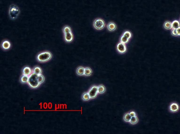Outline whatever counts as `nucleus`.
I'll use <instances>...</instances> for the list:
<instances>
[{
    "label": "nucleus",
    "mask_w": 180,
    "mask_h": 134,
    "mask_svg": "<svg viewBox=\"0 0 180 134\" xmlns=\"http://www.w3.org/2000/svg\"><path fill=\"white\" fill-rule=\"evenodd\" d=\"M38 75L34 73H32L29 76L27 83L31 88L36 89L38 88L41 85V83L38 81Z\"/></svg>",
    "instance_id": "obj_1"
},
{
    "label": "nucleus",
    "mask_w": 180,
    "mask_h": 134,
    "mask_svg": "<svg viewBox=\"0 0 180 134\" xmlns=\"http://www.w3.org/2000/svg\"><path fill=\"white\" fill-rule=\"evenodd\" d=\"M52 54L49 51H45L41 52L37 56V59L40 62H47L51 59Z\"/></svg>",
    "instance_id": "obj_2"
},
{
    "label": "nucleus",
    "mask_w": 180,
    "mask_h": 134,
    "mask_svg": "<svg viewBox=\"0 0 180 134\" xmlns=\"http://www.w3.org/2000/svg\"><path fill=\"white\" fill-rule=\"evenodd\" d=\"M20 13L19 8L15 4L11 5L9 8L8 14L9 17L11 20H15L18 17Z\"/></svg>",
    "instance_id": "obj_3"
},
{
    "label": "nucleus",
    "mask_w": 180,
    "mask_h": 134,
    "mask_svg": "<svg viewBox=\"0 0 180 134\" xmlns=\"http://www.w3.org/2000/svg\"><path fill=\"white\" fill-rule=\"evenodd\" d=\"M105 21L101 18H96L94 21V27L97 30L103 29L105 27Z\"/></svg>",
    "instance_id": "obj_4"
},
{
    "label": "nucleus",
    "mask_w": 180,
    "mask_h": 134,
    "mask_svg": "<svg viewBox=\"0 0 180 134\" xmlns=\"http://www.w3.org/2000/svg\"><path fill=\"white\" fill-rule=\"evenodd\" d=\"M88 93L90 95V99H93L95 98L98 93V86L96 85L92 86L89 89Z\"/></svg>",
    "instance_id": "obj_5"
},
{
    "label": "nucleus",
    "mask_w": 180,
    "mask_h": 134,
    "mask_svg": "<svg viewBox=\"0 0 180 134\" xmlns=\"http://www.w3.org/2000/svg\"><path fill=\"white\" fill-rule=\"evenodd\" d=\"M117 49L119 53L123 54L126 52L127 49L125 44L120 42L117 45Z\"/></svg>",
    "instance_id": "obj_6"
},
{
    "label": "nucleus",
    "mask_w": 180,
    "mask_h": 134,
    "mask_svg": "<svg viewBox=\"0 0 180 134\" xmlns=\"http://www.w3.org/2000/svg\"><path fill=\"white\" fill-rule=\"evenodd\" d=\"M73 34L72 32L64 34V40L67 43L71 42L73 40Z\"/></svg>",
    "instance_id": "obj_7"
},
{
    "label": "nucleus",
    "mask_w": 180,
    "mask_h": 134,
    "mask_svg": "<svg viewBox=\"0 0 180 134\" xmlns=\"http://www.w3.org/2000/svg\"><path fill=\"white\" fill-rule=\"evenodd\" d=\"M11 47V44L8 40L4 41L1 43V47L2 49L5 50L9 49Z\"/></svg>",
    "instance_id": "obj_8"
},
{
    "label": "nucleus",
    "mask_w": 180,
    "mask_h": 134,
    "mask_svg": "<svg viewBox=\"0 0 180 134\" xmlns=\"http://www.w3.org/2000/svg\"><path fill=\"white\" fill-rule=\"evenodd\" d=\"M108 30L110 32H113L117 29V25L113 22H110L107 25Z\"/></svg>",
    "instance_id": "obj_9"
},
{
    "label": "nucleus",
    "mask_w": 180,
    "mask_h": 134,
    "mask_svg": "<svg viewBox=\"0 0 180 134\" xmlns=\"http://www.w3.org/2000/svg\"><path fill=\"white\" fill-rule=\"evenodd\" d=\"M22 73L23 75L29 76L33 72L31 68L28 67H25L23 69Z\"/></svg>",
    "instance_id": "obj_10"
},
{
    "label": "nucleus",
    "mask_w": 180,
    "mask_h": 134,
    "mask_svg": "<svg viewBox=\"0 0 180 134\" xmlns=\"http://www.w3.org/2000/svg\"><path fill=\"white\" fill-rule=\"evenodd\" d=\"M179 109V105L177 103H172L170 106V110L172 112H175L178 111Z\"/></svg>",
    "instance_id": "obj_11"
},
{
    "label": "nucleus",
    "mask_w": 180,
    "mask_h": 134,
    "mask_svg": "<svg viewBox=\"0 0 180 134\" xmlns=\"http://www.w3.org/2000/svg\"><path fill=\"white\" fill-rule=\"evenodd\" d=\"M85 68L83 67H79L76 69V73L79 76H83L85 74Z\"/></svg>",
    "instance_id": "obj_12"
},
{
    "label": "nucleus",
    "mask_w": 180,
    "mask_h": 134,
    "mask_svg": "<svg viewBox=\"0 0 180 134\" xmlns=\"http://www.w3.org/2000/svg\"><path fill=\"white\" fill-rule=\"evenodd\" d=\"M29 76H28L23 74V75L20 77V82L23 84L27 83L28 80H29Z\"/></svg>",
    "instance_id": "obj_13"
},
{
    "label": "nucleus",
    "mask_w": 180,
    "mask_h": 134,
    "mask_svg": "<svg viewBox=\"0 0 180 134\" xmlns=\"http://www.w3.org/2000/svg\"><path fill=\"white\" fill-rule=\"evenodd\" d=\"M32 72L37 75L42 74V70L41 67L39 66H36L33 68Z\"/></svg>",
    "instance_id": "obj_14"
},
{
    "label": "nucleus",
    "mask_w": 180,
    "mask_h": 134,
    "mask_svg": "<svg viewBox=\"0 0 180 134\" xmlns=\"http://www.w3.org/2000/svg\"><path fill=\"white\" fill-rule=\"evenodd\" d=\"M106 91V88L103 85H100L98 86V91L99 94H103Z\"/></svg>",
    "instance_id": "obj_15"
},
{
    "label": "nucleus",
    "mask_w": 180,
    "mask_h": 134,
    "mask_svg": "<svg viewBox=\"0 0 180 134\" xmlns=\"http://www.w3.org/2000/svg\"><path fill=\"white\" fill-rule=\"evenodd\" d=\"M164 27L166 29L169 30L172 29V23L169 21H166L164 24Z\"/></svg>",
    "instance_id": "obj_16"
},
{
    "label": "nucleus",
    "mask_w": 180,
    "mask_h": 134,
    "mask_svg": "<svg viewBox=\"0 0 180 134\" xmlns=\"http://www.w3.org/2000/svg\"><path fill=\"white\" fill-rule=\"evenodd\" d=\"M92 74V70L90 67H86L85 68V74L84 75L86 76H90Z\"/></svg>",
    "instance_id": "obj_17"
},
{
    "label": "nucleus",
    "mask_w": 180,
    "mask_h": 134,
    "mask_svg": "<svg viewBox=\"0 0 180 134\" xmlns=\"http://www.w3.org/2000/svg\"><path fill=\"white\" fill-rule=\"evenodd\" d=\"M172 29H177L180 27V24L179 21L175 20L172 23Z\"/></svg>",
    "instance_id": "obj_18"
},
{
    "label": "nucleus",
    "mask_w": 180,
    "mask_h": 134,
    "mask_svg": "<svg viewBox=\"0 0 180 134\" xmlns=\"http://www.w3.org/2000/svg\"><path fill=\"white\" fill-rule=\"evenodd\" d=\"M82 99L84 101H87L90 99L88 92L83 93L82 96Z\"/></svg>",
    "instance_id": "obj_19"
},
{
    "label": "nucleus",
    "mask_w": 180,
    "mask_h": 134,
    "mask_svg": "<svg viewBox=\"0 0 180 134\" xmlns=\"http://www.w3.org/2000/svg\"><path fill=\"white\" fill-rule=\"evenodd\" d=\"M131 118V117L130 116L129 113H127L125 114L123 119H124V120L125 122H130Z\"/></svg>",
    "instance_id": "obj_20"
},
{
    "label": "nucleus",
    "mask_w": 180,
    "mask_h": 134,
    "mask_svg": "<svg viewBox=\"0 0 180 134\" xmlns=\"http://www.w3.org/2000/svg\"><path fill=\"white\" fill-rule=\"evenodd\" d=\"M122 35L128 38L129 39H130L132 37V34L131 32L130 31H128V30L125 31L123 33Z\"/></svg>",
    "instance_id": "obj_21"
},
{
    "label": "nucleus",
    "mask_w": 180,
    "mask_h": 134,
    "mask_svg": "<svg viewBox=\"0 0 180 134\" xmlns=\"http://www.w3.org/2000/svg\"><path fill=\"white\" fill-rule=\"evenodd\" d=\"M129 39H128V38L127 37H125L124 36H122L121 37L120 39V42L121 43H123L126 44L127 43L129 42Z\"/></svg>",
    "instance_id": "obj_22"
},
{
    "label": "nucleus",
    "mask_w": 180,
    "mask_h": 134,
    "mask_svg": "<svg viewBox=\"0 0 180 134\" xmlns=\"http://www.w3.org/2000/svg\"><path fill=\"white\" fill-rule=\"evenodd\" d=\"M138 122V119L137 116L132 117L131 118L130 122L131 124L135 125L137 124Z\"/></svg>",
    "instance_id": "obj_23"
},
{
    "label": "nucleus",
    "mask_w": 180,
    "mask_h": 134,
    "mask_svg": "<svg viewBox=\"0 0 180 134\" xmlns=\"http://www.w3.org/2000/svg\"><path fill=\"white\" fill-rule=\"evenodd\" d=\"M63 31L64 34L70 32H71V28L69 26H66L63 28Z\"/></svg>",
    "instance_id": "obj_24"
},
{
    "label": "nucleus",
    "mask_w": 180,
    "mask_h": 134,
    "mask_svg": "<svg viewBox=\"0 0 180 134\" xmlns=\"http://www.w3.org/2000/svg\"><path fill=\"white\" fill-rule=\"evenodd\" d=\"M38 80L39 83L41 84L43 83L45 81V78L42 74H39V75H38Z\"/></svg>",
    "instance_id": "obj_25"
},
{
    "label": "nucleus",
    "mask_w": 180,
    "mask_h": 134,
    "mask_svg": "<svg viewBox=\"0 0 180 134\" xmlns=\"http://www.w3.org/2000/svg\"><path fill=\"white\" fill-rule=\"evenodd\" d=\"M171 34L174 36H178L177 34L176 29H173L171 31Z\"/></svg>",
    "instance_id": "obj_26"
},
{
    "label": "nucleus",
    "mask_w": 180,
    "mask_h": 134,
    "mask_svg": "<svg viewBox=\"0 0 180 134\" xmlns=\"http://www.w3.org/2000/svg\"><path fill=\"white\" fill-rule=\"evenodd\" d=\"M129 114H130V116L131 117L136 116V113H135V112H133V111H132V112H130L129 113Z\"/></svg>",
    "instance_id": "obj_27"
},
{
    "label": "nucleus",
    "mask_w": 180,
    "mask_h": 134,
    "mask_svg": "<svg viewBox=\"0 0 180 134\" xmlns=\"http://www.w3.org/2000/svg\"><path fill=\"white\" fill-rule=\"evenodd\" d=\"M176 31L178 36H180V27L176 29Z\"/></svg>",
    "instance_id": "obj_28"
}]
</instances>
